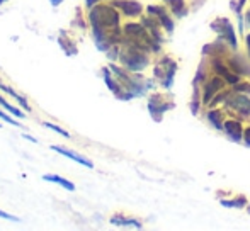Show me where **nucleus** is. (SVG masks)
<instances>
[{
  "mask_svg": "<svg viewBox=\"0 0 250 231\" xmlns=\"http://www.w3.org/2000/svg\"><path fill=\"white\" fill-rule=\"evenodd\" d=\"M89 24L97 50L109 51L123 39L121 14L112 3H96L89 10Z\"/></svg>",
  "mask_w": 250,
  "mask_h": 231,
  "instance_id": "f257e3e1",
  "label": "nucleus"
},
{
  "mask_svg": "<svg viewBox=\"0 0 250 231\" xmlns=\"http://www.w3.org/2000/svg\"><path fill=\"white\" fill-rule=\"evenodd\" d=\"M118 59L125 68L129 70V72L140 73L150 65V51H145L138 46H133V44L121 43L119 44Z\"/></svg>",
  "mask_w": 250,
  "mask_h": 231,
  "instance_id": "f03ea898",
  "label": "nucleus"
},
{
  "mask_svg": "<svg viewBox=\"0 0 250 231\" xmlns=\"http://www.w3.org/2000/svg\"><path fill=\"white\" fill-rule=\"evenodd\" d=\"M177 72V61L172 57H162L153 65V77L164 89H170Z\"/></svg>",
  "mask_w": 250,
  "mask_h": 231,
  "instance_id": "7ed1b4c3",
  "label": "nucleus"
},
{
  "mask_svg": "<svg viewBox=\"0 0 250 231\" xmlns=\"http://www.w3.org/2000/svg\"><path fill=\"white\" fill-rule=\"evenodd\" d=\"M225 109L228 113H235L238 114L240 117L250 119V99L247 94H240V92H235L230 94L227 97V102H225Z\"/></svg>",
  "mask_w": 250,
  "mask_h": 231,
  "instance_id": "20e7f679",
  "label": "nucleus"
},
{
  "mask_svg": "<svg viewBox=\"0 0 250 231\" xmlns=\"http://www.w3.org/2000/svg\"><path fill=\"white\" fill-rule=\"evenodd\" d=\"M211 29H213L214 33H218L221 41H227L231 50L237 51L238 41H237V36H235V27H233V24L230 22V19H227V17H218L214 22H211Z\"/></svg>",
  "mask_w": 250,
  "mask_h": 231,
  "instance_id": "39448f33",
  "label": "nucleus"
},
{
  "mask_svg": "<svg viewBox=\"0 0 250 231\" xmlns=\"http://www.w3.org/2000/svg\"><path fill=\"white\" fill-rule=\"evenodd\" d=\"M174 100L172 97H168L167 94H162V92H155L153 96H150L148 99V111L151 114V117L160 121L162 116H164L167 111L174 109Z\"/></svg>",
  "mask_w": 250,
  "mask_h": 231,
  "instance_id": "423d86ee",
  "label": "nucleus"
},
{
  "mask_svg": "<svg viewBox=\"0 0 250 231\" xmlns=\"http://www.w3.org/2000/svg\"><path fill=\"white\" fill-rule=\"evenodd\" d=\"M225 85H227V80L214 73V75L211 77V78H208L206 82L203 83V87H201V102H203L204 106H209L213 97L225 90Z\"/></svg>",
  "mask_w": 250,
  "mask_h": 231,
  "instance_id": "0eeeda50",
  "label": "nucleus"
},
{
  "mask_svg": "<svg viewBox=\"0 0 250 231\" xmlns=\"http://www.w3.org/2000/svg\"><path fill=\"white\" fill-rule=\"evenodd\" d=\"M146 12H148L151 17H155V19L162 24V27L167 31V33H172V31H174V20H172V17H170L172 12L167 9V7H164V5H148V7H146Z\"/></svg>",
  "mask_w": 250,
  "mask_h": 231,
  "instance_id": "6e6552de",
  "label": "nucleus"
},
{
  "mask_svg": "<svg viewBox=\"0 0 250 231\" xmlns=\"http://www.w3.org/2000/svg\"><path fill=\"white\" fill-rule=\"evenodd\" d=\"M111 3L126 17H140L143 12V5L136 0H111Z\"/></svg>",
  "mask_w": 250,
  "mask_h": 231,
  "instance_id": "1a4fd4ad",
  "label": "nucleus"
},
{
  "mask_svg": "<svg viewBox=\"0 0 250 231\" xmlns=\"http://www.w3.org/2000/svg\"><path fill=\"white\" fill-rule=\"evenodd\" d=\"M223 131L235 143H240L244 139V126H242V122L238 119H228V121H225Z\"/></svg>",
  "mask_w": 250,
  "mask_h": 231,
  "instance_id": "9d476101",
  "label": "nucleus"
},
{
  "mask_svg": "<svg viewBox=\"0 0 250 231\" xmlns=\"http://www.w3.org/2000/svg\"><path fill=\"white\" fill-rule=\"evenodd\" d=\"M51 150H53V152H56V153H60V155L66 156V158L73 160V162H77L79 165H83V167H87V169H94V163L90 162V160H87L85 156L79 155V153L72 152V150L63 148V146H58V145H53V146H51Z\"/></svg>",
  "mask_w": 250,
  "mask_h": 231,
  "instance_id": "9b49d317",
  "label": "nucleus"
},
{
  "mask_svg": "<svg viewBox=\"0 0 250 231\" xmlns=\"http://www.w3.org/2000/svg\"><path fill=\"white\" fill-rule=\"evenodd\" d=\"M58 43H60V46H62V50L65 51V55H68V57H73V55L79 53V48H77L75 41H73L65 31H62V34H60Z\"/></svg>",
  "mask_w": 250,
  "mask_h": 231,
  "instance_id": "f8f14e48",
  "label": "nucleus"
},
{
  "mask_svg": "<svg viewBox=\"0 0 250 231\" xmlns=\"http://www.w3.org/2000/svg\"><path fill=\"white\" fill-rule=\"evenodd\" d=\"M0 90H3V92H5L7 96H10L14 100H17V102H19V106H21V107H24V109H26L27 113H29V111H31V106H29V102H27V100H26V97H22V96H21V94H17L16 90L12 89V87L5 85V83H3L2 80H0Z\"/></svg>",
  "mask_w": 250,
  "mask_h": 231,
  "instance_id": "ddd939ff",
  "label": "nucleus"
},
{
  "mask_svg": "<svg viewBox=\"0 0 250 231\" xmlns=\"http://www.w3.org/2000/svg\"><path fill=\"white\" fill-rule=\"evenodd\" d=\"M164 2L168 3V10L177 19H181V17H184L188 14V3H186V0H164Z\"/></svg>",
  "mask_w": 250,
  "mask_h": 231,
  "instance_id": "4468645a",
  "label": "nucleus"
},
{
  "mask_svg": "<svg viewBox=\"0 0 250 231\" xmlns=\"http://www.w3.org/2000/svg\"><path fill=\"white\" fill-rule=\"evenodd\" d=\"M109 223L114 226H131V228H143V225L138 221V219H131V218H125L123 214H116L109 219Z\"/></svg>",
  "mask_w": 250,
  "mask_h": 231,
  "instance_id": "2eb2a0df",
  "label": "nucleus"
},
{
  "mask_svg": "<svg viewBox=\"0 0 250 231\" xmlns=\"http://www.w3.org/2000/svg\"><path fill=\"white\" fill-rule=\"evenodd\" d=\"M43 180L55 182V184H58L60 187H63L65 191H68V192L75 191V185H73L72 182L66 180V178H63V177H60V175H56V173H46V175H43Z\"/></svg>",
  "mask_w": 250,
  "mask_h": 231,
  "instance_id": "dca6fc26",
  "label": "nucleus"
},
{
  "mask_svg": "<svg viewBox=\"0 0 250 231\" xmlns=\"http://www.w3.org/2000/svg\"><path fill=\"white\" fill-rule=\"evenodd\" d=\"M208 121H209L211 124H213V128L218 129V131H221V129H223L225 121H223V113H221V111L211 109L209 113H208Z\"/></svg>",
  "mask_w": 250,
  "mask_h": 231,
  "instance_id": "f3484780",
  "label": "nucleus"
},
{
  "mask_svg": "<svg viewBox=\"0 0 250 231\" xmlns=\"http://www.w3.org/2000/svg\"><path fill=\"white\" fill-rule=\"evenodd\" d=\"M0 106H2L3 109L7 111V113H10V114L14 116V117H17V119H22L24 116H26V114H24V113H22V111H21V109H17V107H14L12 104H9V102H7V100L3 99L2 96H0Z\"/></svg>",
  "mask_w": 250,
  "mask_h": 231,
  "instance_id": "a211bd4d",
  "label": "nucleus"
},
{
  "mask_svg": "<svg viewBox=\"0 0 250 231\" xmlns=\"http://www.w3.org/2000/svg\"><path fill=\"white\" fill-rule=\"evenodd\" d=\"M221 204L227 206V208H238V209H242V208H245V206H247V199H245L244 195H238V197L233 199V201H221Z\"/></svg>",
  "mask_w": 250,
  "mask_h": 231,
  "instance_id": "6ab92c4d",
  "label": "nucleus"
},
{
  "mask_svg": "<svg viewBox=\"0 0 250 231\" xmlns=\"http://www.w3.org/2000/svg\"><path fill=\"white\" fill-rule=\"evenodd\" d=\"M245 2H247V0H231L230 2V9L237 14V17H242V10H244V7H245Z\"/></svg>",
  "mask_w": 250,
  "mask_h": 231,
  "instance_id": "aec40b11",
  "label": "nucleus"
},
{
  "mask_svg": "<svg viewBox=\"0 0 250 231\" xmlns=\"http://www.w3.org/2000/svg\"><path fill=\"white\" fill-rule=\"evenodd\" d=\"M43 126H44V128H48V129H51V131L58 133V135L65 136V138H70V133H68V131H65V129H63V128H60V126L53 124V122H48V121H44V122H43Z\"/></svg>",
  "mask_w": 250,
  "mask_h": 231,
  "instance_id": "412c9836",
  "label": "nucleus"
},
{
  "mask_svg": "<svg viewBox=\"0 0 250 231\" xmlns=\"http://www.w3.org/2000/svg\"><path fill=\"white\" fill-rule=\"evenodd\" d=\"M0 119H2V121H5V122H9V124L16 126V128H21V122H19V121H16V119H14L12 116L5 114L3 111H0Z\"/></svg>",
  "mask_w": 250,
  "mask_h": 231,
  "instance_id": "4be33fe9",
  "label": "nucleus"
},
{
  "mask_svg": "<svg viewBox=\"0 0 250 231\" xmlns=\"http://www.w3.org/2000/svg\"><path fill=\"white\" fill-rule=\"evenodd\" d=\"M233 90H235V92H240V94H250V83L249 82H245V83H235Z\"/></svg>",
  "mask_w": 250,
  "mask_h": 231,
  "instance_id": "5701e85b",
  "label": "nucleus"
},
{
  "mask_svg": "<svg viewBox=\"0 0 250 231\" xmlns=\"http://www.w3.org/2000/svg\"><path fill=\"white\" fill-rule=\"evenodd\" d=\"M0 218H2V219H7V221H14V223H19V221H21V219L17 218V216L9 214V212L2 211V209H0Z\"/></svg>",
  "mask_w": 250,
  "mask_h": 231,
  "instance_id": "b1692460",
  "label": "nucleus"
},
{
  "mask_svg": "<svg viewBox=\"0 0 250 231\" xmlns=\"http://www.w3.org/2000/svg\"><path fill=\"white\" fill-rule=\"evenodd\" d=\"M244 141H245V145L250 146V126H247V128L244 129Z\"/></svg>",
  "mask_w": 250,
  "mask_h": 231,
  "instance_id": "393cba45",
  "label": "nucleus"
},
{
  "mask_svg": "<svg viewBox=\"0 0 250 231\" xmlns=\"http://www.w3.org/2000/svg\"><path fill=\"white\" fill-rule=\"evenodd\" d=\"M245 50H247V55L250 58V33L245 34Z\"/></svg>",
  "mask_w": 250,
  "mask_h": 231,
  "instance_id": "a878e982",
  "label": "nucleus"
},
{
  "mask_svg": "<svg viewBox=\"0 0 250 231\" xmlns=\"http://www.w3.org/2000/svg\"><path fill=\"white\" fill-rule=\"evenodd\" d=\"M99 2H104V0H85V5L90 9V7H94L96 3H99Z\"/></svg>",
  "mask_w": 250,
  "mask_h": 231,
  "instance_id": "bb28decb",
  "label": "nucleus"
},
{
  "mask_svg": "<svg viewBox=\"0 0 250 231\" xmlns=\"http://www.w3.org/2000/svg\"><path fill=\"white\" fill-rule=\"evenodd\" d=\"M244 20H245V24H247V27L250 29V9L245 12V17H244Z\"/></svg>",
  "mask_w": 250,
  "mask_h": 231,
  "instance_id": "cd10ccee",
  "label": "nucleus"
},
{
  "mask_svg": "<svg viewBox=\"0 0 250 231\" xmlns=\"http://www.w3.org/2000/svg\"><path fill=\"white\" fill-rule=\"evenodd\" d=\"M50 2H51V5H53V7H58V5H62L63 0H50Z\"/></svg>",
  "mask_w": 250,
  "mask_h": 231,
  "instance_id": "c85d7f7f",
  "label": "nucleus"
},
{
  "mask_svg": "<svg viewBox=\"0 0 250 231\" xmlns=\"http://www.w3.org/2000/svg\"><path fill=\"white\" fill-rule=\"evenodd\" d=\"M24 138H26V139H29L31 143H38V139H34L33 136H29V135H24Z\"/></svg>",
  "mask_w": 250,
  "mask_h": 231,
  "instance_id": "c756f323",
  "label": "nucleus"
},
{
  "mask_svg": "<svg viewBox=\"0 0 250 231\" xmlns=\"http://www.w3.org/2000/svg\"><path fill=\"white\" fill-rule=\"evenodd\" d=\"M9 0H0V5H3V3H7Z\"/></svg>",
  "mask_w": 250,
  "mask_h": 231,
  "instance_id": "7c9ffc66",
  "label": "nucleus"
},
{
  "mask_svg": "<svg viewBox=\"0 0 250 231\" xmlns=\"http://www.w3.org/2000/svg\"><path fill=\"white\" fill-rule=\"evenodd\" d=\"M0 128H2V124H0Z\"/></svg>",
  "mask_w": 250,
  "mask_h": 231,
  "instance_id": "2f4dec72",
  "label": "nucleus"
}]
</instances>
